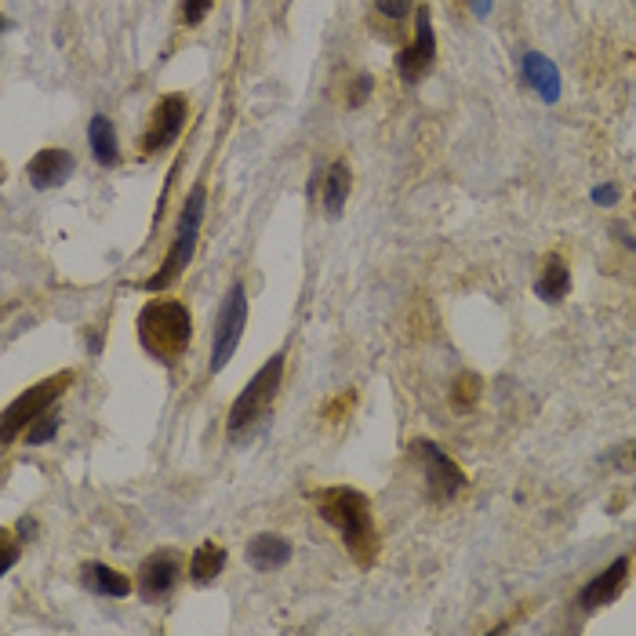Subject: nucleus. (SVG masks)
Instances as JSON below:
<instances>
[{
    "instance_id": "2eb2a0df",
    "label": "nucleus",
    "mask_w": 636,
    "mask_h": 636,
    "mask_svg": "<svg viewBox=\"0 0 636 636\" xmlns=\"http://www.w3.org/2000/svg\"><path fill=\"white\" fill-rule=\"evenodd\" d=\"M88 142H91V153L99 160L102 168H117L120 164V146H117V131H113V120L95 113L88 124Z\"/></svg>"
},
{
    "instance_id": "4468645a",
    "label": "nucleus",
    "mask_w": 636,
    "mask_h": 636,
    "mask_svg": "<svg viewBox=\"0 0 636 636\" xmlns=\"http://www.w3.org/2000/svg\"><path fill=\"white\" fill-rule=\"evenodd\" d=\"M291 560V542L280 535H255L248 542V564L259 571H277Z\"/></svg>"
},
{
    "instance_id": "9b49d317",
    "label": "nucleus",
    "mask_w": 636,
    "mask_h": 636,
    "mask_svg": "<svg viewBox=\"0 0 636 636\" xmlns=\"http://www.w3.org/2000/svg\"><path fill=\"white\" fill-rule=\"evenodd\" d=\"M629 578V557H618L615 564L607 567V571H600L593 582H586V589H582V597H578V604H582V611H597V607L611 604V600L622 593V586H626Z\"/></svg>"
},
{
    "instance_id": "6e6552de",
    "label": "nucleus",
    "mask_w": 636,
    "mask_h": 636,
    "mask_svg": "<svg viewBox=\"0 0 636 636\" xmlns=\"http://www.w3.org/2000/svg\"><path fill=\"white\" fill-rule=\"evenodd\" d=\"M186 117H189L186 99H182V95H164V99L157 102V110H153L150 128H146V135H142L139 150L146 153V157L168 150L171 142L182 135V128H186Z\"/></svg>"
},
{
    "instance_id": "20e7f679",
    "label": "nucleus",
    "mask_w": 636,
    "mask_h": 636,
    "mask_svg": "<svg viewBox=\"0 0 636 636\" xmlns=\"http://www.w3.org/2000/svg\"><path fill=\"white\" fill-rule=\"evenodd\" d=\"M280 378H284V357L277 353V357L269 360L259 375L251 378L248 386L240 389V397L233 400V408H229V418H226V429L233 433V437L244 433L248 426H255V422L266 415L269 404H273V397H277Z\"/></svg>"
},
{
    "instance_id": "4be33fe9",
    "label": "nucleus",
    "mask_w": 636,
    "mask_h": 636,
    "mask_svg": "<svg viewBox=\"0 0 636 636\" xmlns=\"http://www.w3.org/2000/svg\"><path fill=\"white\" fill-rule=\"evenodd\" d=\"M375 11L386 22H404V15L411 11V0H375Z\"/></svg>"
},
{
    "instance_id": "f257e3e1",
    "label": "nucleus",
    "mask_w": 636,
    "mask_h": 636,
    "mask_svg": "<svg viewBox=\"0 0 636 636\" xmlns=\"http://www.w3.org/2000/svg\"><path fill=\"white\" fill-rule=\"evenodd\" d=\"M317 509L320 517L335 527V535L346 542L349 553L368 567L378 553L375 517H371L368 495H360L357 487H328V491H317Z\"/></svg>"
},
{
    "instance_id": "f8f14e48",
    "label": "nucleus",
    "mask_w": 636,
    "mask_h": 636,
    "mask_svg": "<svg viewBox=\"0 0 636 636\" xmlns=\"http://www.w3.org/2000/svg\"><path fill=\"white\" fill-rule=\"evenodd\" d=\"M73 153L66 150H40L37 157L26 164V175L37 189H55L73 175Z\"/></svg>"
},
{
    "instance_id": "6ab92c4d",
    "label": "nucleus",
    "mask_w": 636,
    "mask_h": 636,
    "mask_svg": "<svg viewBox=\"0 0 636 636\" xmlns=\"http://www.w3.org/2000/svg\"><path fill=\"white\" fill-rule=\"evenodd\" d=\"M222 567H226V549L215 546V542H204L189 560V575H193L197 586H208V582H215L222 575Z\"/></svg>"
},
{
    "instance_id": "39448f33",
    "label": "nucleus",
    "mask_w": 636,
    "mask_h": 636,
    "mask_svg": "<svg viewBox=\"0 0 636 636\" xmlns=\"http://www.w3.org/2000/svg\"><path fill=\"white\" fill-rule=\"evenodd\" d=\"M66 386H70V371L44 378V382H37L33 389H26L19 400H11L8 411H4V444H11V440L19 437V433H26L44 411L55 408V400L66 393Z\"/></svg>"
},
{
    "instance_id": "bb28decb",
    "label": "nucleus",
    "mask_w": 636,
    "mask_h": 636,
    "mask_svg": "<svg viewBox=\"0 0 636 636\" xmlns=\"http://www.w3.org/2000/svg\"><path fill=\"white\" fill-rule=\"evenodd\" d=\"M487 8H491V0H473V11H477L480 19L487 15Z\"/></svg>"
},
{
    "instance_id": "5701e85b",
    "label": "nucleus",
    "mask_w": 636,
    "mask_h": 636,
    "mask_svg": "<svg viewBox=\"0 0 636 636\" xmlns=\"http://www.w3.org/2000/svg\"><path fill=\"white\" fill-rule=\"evenodd\" d=\"M211 4H215V0H182V22H186V26H200L204 15L211 11Z\"/></svg>"
},
{
    "instance_id": "ddd939ff",
    "label": "nucleus",
    "mask_w": 636,
    "mask_h": 636,
    "mask_svg": "<svg viewBox=\"0 0 636 636\" xmlns=\"http://www.w3.org/2000/svg\"><path fill=\"white\" fill-rule=\"evenodd\" d=\"M520 70H524L527 84H531V88H535L546 102H557L560 99V73H557V66L546 59V55H538V51H527L524 59H520Z\"/></svg>"
},
{
    "instance_id": "423d86ee",
    "label": "nucleus",
    "mask_w": 636,
    "mask_h": 636,
    "mask_svg": "<svg viewBox=\"0 0 636 636\" xmlns=\"http://www.w3.org/2000/svg\"><path fill=\"white\" fill-rule=\"evenodd\" d=\"M244 324H248V295L240 284H233L222 302L219 313V328H215V349H211V375H219L229 364V357L237 353L240 335H244Z\"/></svg>"
},
{
    "instance_id": "f03ea898",
    "label": "nucleus",
    "mask_w": 636,
    "mask_h": 636,
    "mask_svg": "<svg viewBox=\"0 0 636 636\" xmlns=\"http://www.w3.org/2000/svg\"><path fill=\"white\" fill-rule=\"evenodd\" d=\"M139 338L142 349L160 364H179L186 357L189 338H193V320L179 299H153L139 313Z\"/></svg>"
},
{
    "instance_id": "9d476101",
    "label": "nucleus",
    "mask_w": 636,
    "mask_h": 636,
    "mask_svg": "<svg viewBox=\"0 0 636 636\" xmlns=\"http://www.w3.org/2000/svg\"><path fill=\"white\" fill-rule=\"evenodd\" d=\"M179 557H175V549H157L139 571V589L146 600H160L168 597L171 589L179 586Z\"/></svg>"
},
{
    "instance_id": "aec40b11",
    "label": "nucleus",
    "mask_w": 636,
    "mask_h": 636,
    "mask_svg": "<svg viewBox=\"0 0 636 636\" xmlns=\"http://www.w3.org/2000/svg\"><path fill=\"white\" fill-rule=\"evenodd\" d=\"M451 397H455L458 411H473V404H477V397H480L477 375H458L455 389H451Z\"/></svg>"
},
{
    "instance_id": "1a4fd4ad",
    "label": "nucleus",
    "mask_w": 636,
    "mask_h": 636,
    "mask_svg": "<svg viewBox=\"0 0 636 636\" xmlns=\"http://www.w3.org/2000/svg\"><path fill=\"white\" fill-rule=\"evenodd\" d=\"M433 59H437V37H433V26H429V11L418 8L415 11V40H411L408 48H400L397 73L408 80V84H415V80L433 66Z\"/></svg>"
},
{
    "instance_id": "a211bd4d",
    "label": "nucleus",
    "mask_w": 636,
    "mask_h": 636,
    "mask_svg": "<svg viewBox=\"0 0 636 636\" xmlns=\"http://www.w3.org/2000/svg\"><path fill=\"white\" fill-rule=\"evenodd\" d=\"M535 291H538V299L553 302V306L567 299V291H571V273H567V266H564L560 255H549L546 259V269H542Z\"/></svg>"
},
{
    "instance_id": "412c9836",
    "label": "nucleus",
    "mask_w": 636,
    "mask_h": 636,
    "mask_svg": "<svg viewBox=\"0 0 636 636\" xmlns=\"http://www.w3.org/2000/svg\"><path fill=\"white\" fill-rule=\"evenodd\" d=\"M55 433H59V415H55V411H44V415L26 429V440H30V444H44V440H51Z\"/></svg>"
},
{
    "instance_id": "f3484780",
    "label": "nucleus",
    "mask_w": 636,
    "mask_h": 636,
    "mask_svg": "<svg viewBox=\"0 0 636 636\" xmlns=\"http://www.w3.org/2000/svg\"><path fill=\"white\" fill-rule=\"evenodd\" d=\"M349 189H353L349 164H346V160H335V164L328 168V175H324V211H328L331 219H338V215H342Z\"/></svg>"
},
{
    "instance_id": "b1692460",
    "label": "nucleus",
    "mask_w": 636,
    "mask_h": 636,
    "mask_svg": "<svg viewBox=\"0 0 636 636\" xmlns=\"http://www.w3.org/2000/svg\"><path fill=\"white\" fill-rule=\"evenodd\" d=\"M371 84H375V80H371L368 73H360V77L353 80V91H349V106H353V110L364 106V99L371 95Z\"/></svg>"
},
{
    "instance_id": "a878e982",
    "label": "nucleus",
    "mask_w": 636,
    "mask_h": 636,
    "mask_svg": "<svg viewBox=\"0 0 636 636\" xmlns=\"http://www.w3.org/2000/svg\"><path fill=\"white\" fill-rule=\"evenodd\" d=\"M615 197H618L615 186H597V189H593V200H597V204H611Z\"/></svg>"
},
{
    "instance_id": "dca6fc26",
    "label": "nucleus",
    "mask_w": 636,
    "mask_h": 636,
    "mask_svg": "<svg viewBox=\"0 0 636 636\" xmlns=\"http://www.w3.org/2000/svg\"><path fill=\"white\" fill-rule=\"evenodd\" d=\"M80 582L91 589V593H102V597H128L131 582L128 575H120L106 564H84L80 567Z\"/></svg>"
},
{
    "instance_id": "0eeeda50",
    "label": "nucleus",
    "mask_w": 636,
    "mask_h": 636,
    "mask_svg": "<svg viewBox=\"0 0 636 636\" xmlns=\"http://www.w3.org/2000/svg\"><path fill=\"white\" fill-rule=\"evenodd\" d=\"M411 455H415L418 462H422V469H426V484H429V491H433V498L451 502L458 491H466V473H462V469L448 458V451L437 448L433 440H415V444H411Z\"/></svg>"
},
{
    "instance_id": "7ed1b4c3",
    "label": "nucleus",
    "mask_w": 636,
    "mask_h": 636,
    "mask_svg": "<svg viewBox=\"0 0 636 636\" xmlns=\"http://www.w3.org/2000/svg\"><path fill=\"white\" fill-rule=\"evenodd\" d=\"M200 222H204V186H193V193L186 197V208L179 215V226H175V244L164 255L160 269L153 273L142 288L146 291H164L168 284L182 277V269L193 262V251H197V237H200Z\"/></svg>"
},
{
    "instance_id": "393cba45",
    "label": "nucleus",
    "mask_w": 636,
    "mask_h": 636,
    "mask_svg": "<svg viewBox=\"0 0 636 636\" xmlns=\"http://www.w3.org/2000/svg\"><path fill=\"white\" fill-rule=\"evenodd\" d=\"M15 553H19V549H15V542H11V535L8 531H4V571H11V564H15Z\"/></svg>"
}]
</instances>
